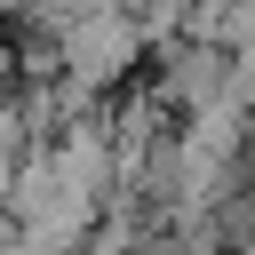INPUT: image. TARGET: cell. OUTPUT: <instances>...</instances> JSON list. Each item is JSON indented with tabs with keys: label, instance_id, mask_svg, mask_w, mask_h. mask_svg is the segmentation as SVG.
I'll return each instance as SVG.
<instances>
[{
	"label": "cell",
	"instance_id": "obj_2",
	"mask_svg": "<svg viewBox=\"0 0 255 255\" xmlns=\"http://www.w3.org/2000/svg\"><path fill=\"white\" fill-rule=\"evenodd\" d=\"M159 96L167 104H207L215 96V48H175L167 72H159Z\"/></svg>",
	"mask_w": 255,
	"mask_h": 255
},
{
	"label": "cell",
	"instance_id": "obj_3",
	"mask_svg": "<svg viewBox=\"0 0 255 255\" xmlns=\"http://www.w3.org/2000/svg\"><path fill=\"white\" fill-rule=\"evenodd\" d=\"M24 88V56H16V40H0V104Z\"/></svg>",
	"mask_w": 255,
	"mask_h": 255
},
{
	"label": "cell",
	"instance_id": "obj_5",
	"mask_svg": "<svg viewBox=\"0 0 255 255\" xmlns=\"http://www.w3.org/2000/svg\"><path fill=\"white\" fill-rule=\"evenodd\" d=\"M8 16H24V0H0V24H8Z\"/></svg>",
	"mask_w": 255,
	"mask_h": 255
},
{
	"label": "cell",
	"instance_id": "obj_1",
	"mask_svg": "<svg viewBox=\"0 0 255 255\" xmlns=\"http://www.w3.org/2000/svg\"><path fill=\"white\" fill-rule=\"evenodd\" d=\"M135 56H143V24H135V8H88V16H72L64 32H56V64L80 80V88H120L128 72H135Z\"/></svg>",
	"mask_w": 255,
	"mask_h": 255
},
{
	"label": "cell",
	"instance_id": "obj_4",
	"mask_svg": "<svg viewBox=\"0 0 255 255\" xmlns=\"http://www.w3.org/2000/svg\"><path fill=\"white\" fill-rule=\"evenodd\" d=\"M8 183H16V159H0V207H8Z\"/></svg>",
	"mask_w": 255,
	"mask_h": 255
}]
</instances>
